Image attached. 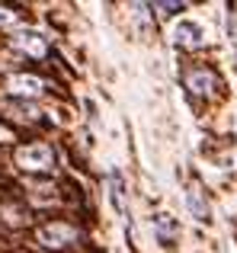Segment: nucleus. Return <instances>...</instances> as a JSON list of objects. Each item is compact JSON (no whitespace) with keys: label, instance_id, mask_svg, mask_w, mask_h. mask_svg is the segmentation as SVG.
<instances>
[{"label":"nucleus","instance_id":"6e6552de","mask_svg":"<svg viewBox=\"0 0 237 253\" xmlns=\"http://www.w3.org/2000/svg\"><path fill=\"white\" fill-rule=\"evenodd\" d=\"M186 205H189V211H193L196 221H208V202L202 199V192L196 189V186L186 192Z\"/></svg>","mask_w":237,"mask_h":253},{"label":"nucleus","instance_id":"1a4fd4ad","mask_svg":"<svg viewBox=\"0 0 237 253\" xmlns=\"http://www.w3.org/2000/svg\"><path fill=\"white\" fill-rule=\"evenodd\" d=\"M109 189H113V192H109V196H113V205H116V211H118V215H125V199H122V176H118V173H113V176H109Z\"/></svg>","mask_w":237,"mask_h":253},{"label":"nucleus","instance_id":"9d476101","mask_svg":"<svg viewBox=\"0 0 237 253\" xmlns=\"http://www.w3.org/2000/svg\"><path fill=\"white\" fill-rule=\"evenodd\" d=\"M16 19H19V13L13 10V6H3V3H0V26H13Z\"/></svg>","mask_w":237,"mask_h":253},{"label":"nucleus","instance_id":"20e7f679","mask_svg":"<svg viewBox=\"0 0 237 253\" xmlns=\"http://www.w3.org/2000/svg\"><path fill=\"white\" fill-rule=\"evenodd\" d=\"M13 45H16L23 55H29V58H45L48 55V42H45L42 32H36V29L16 32V36H13Z\"/></svg>","mask_w":237,"mask_h":253},{"label":"nucleus","instance_id":"423d86ee","mask_svg":"<svg viewBox=\"0 0 237 253\" xmlns=\"http://www.w3.org/2000/svg\"><path fill=\"white\" fill-rule=\"evenodd\" d=\"M42 81H39L36 74H13L10 81H6V93H10V96H39V93H42Z\"/></svg>","mask_w":237,"mask_h":253},{"label":"nucleus","instance_id":"9b49d317","mask_svg":"<svg viewBox=\"0 0 237 253\" xmlns=\"http://www.w3.org/2000/svg\"><path fill=\"white\" fill-rule=\"evenodd\" d=\"M148 10H160V16H173L176 10H183V3H151Z\"/></svg>","mask_w":237,"mask_h":253},{"label":"nucleus","instance_id":"f257e3e1","mask_svg":"<svg viewBox=\"0 0 237 253\" xmlns=\"http://www.w3.org/2000/svg\"><path fill=\"white\" fill-rule=\"evenodd\" d=\"M55 151L48 144H26L16 148V167H23L26 173H51L55 170Z\"/></svg>","mask_w":237,"mask_h":253},{"label":"nucleus","instance_id":"7ed1b4c3","mask_svg":"<svg viewBox=\"0 0 237 253\" xmlns=\"http://www.w3.org/2000/svg\"><path fill=\"white\" fill-rule=\"evenodd\" d=\"M39 241H42L45 247H51V250H58V247H71V244L77 241V231L71 228V224L51 221V224H45V228L39 231Z\"/></svg>","mask_w":237,"mask_h":253},{"label":"nucleus","instance_id":"f03ea898","mask_svg":"<svg viewBox=\"0 0 237 253\" xmlns=\"http://www.w3.org/2000/svg\"><path fill=\"white\" fill-rule=\"evenodd\" d=\"M183 84H186L189 93H196V96H212L215 90H218V77H215V71L208 68H193L183 74Z\"/></svg>","mask_w":237,"mask_h":253},{"label":"nucleus","instance_id":"39448f33","mask_svg":"<svg viewBox=\"0 0 237 253\" xmlns=\"http://www.w3.org/2000/svg\"><path fill=\"white\" fill-rule=\"evenodd\" d=\"M173 42L180 45V48H202V45H205V32H202L199 23L183 19V23H176V29H173Z\"/></svg>","mask_w":237,"mask_h":253},{"label":"nucleus","instance_id":"0eeeda50","mask_svg":"<svg viewBox=\"0 0 237 253\" xmlns=\"http://www.w3.org/2000/svg\"><path fill=\"white\" fill-rule=\"evenodd\" d=\"M151 228H154V237L163 244V247H170V244L180 237V228H176V221L170 215H154L151 218Z\"/></svg>","mask_w":237,"mask_h":253}]
</instances>
